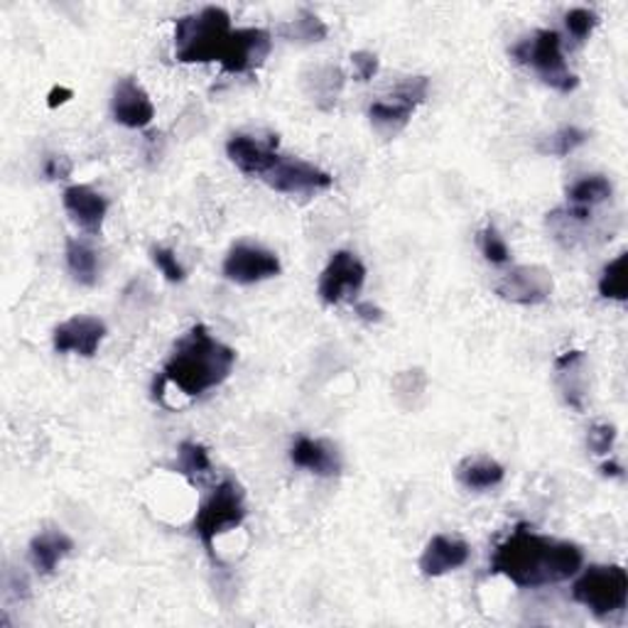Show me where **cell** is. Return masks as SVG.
<instances>
[{
  "label": "cell",
  "mask_w": 628,
  "mask_h": 628,
  "mask_svg": "<svg viewBox=\"0 0 628 628\" xmlns=\"http://www.w3.org/2000/svg\"><path fill=\"white\" fill-rule=\"evenodd\" d=\"M572 599L599 621L621 614L628 601V572L621 565H591L575 579Z\"/></svg>",
  "instance_id": "obj_5"
},
{
  "label": "cell",
  "mask_w": 628,
  "mask_h": 628,
  "mask_svg": "<svg viewBox=\"0 0 628 628\" xmlns=\"http://www.w3.org/2000/svg\"><path fill=\"white\" fill-rule=\"evenodd\" d=\"M260 180H263L272 192L300 199H310L335 185V177L329 172L319 170L305 160L282 156H278V160L270 165V170L260 177Z\"/></svg>",
  "instance_id": "obj_8"
},
{
  "label": "cell",
  "mask_w": 628,
  "mask_h": 628,
  "mask_svg": "<svg viewBox=\"0 0 628 628\" xmlns=\"http://www.w3.org/2000/svg\"><path fill=\"white\" fill-rule=\"evenodd\" d=\"M278 34H280V38L290 40V42L310 44V42H322L329 34V28H327V22L322 18L312 13V10L305 8V10H300L295 20L282 22V26L278 28Z\"/></svg>",
  "instance_id": "obj_23"
},
{
  "label": "cell",
  "mask_w": 628,
  "mask_h": 628,
  "mask_svg": "<svg viewBox=\"0 0 628 628\" xmlns=\"http://www.w3.org/2000/svg\"><path fill=\"white\" fill-rule=\"evenodd\" d=\"M621 467L616 465V461H607V465H601V474L604 477H621Z\"/></svg>",
  "instance_id": "obj_36"
},
{
  "label": "cell",
  "mask_w": 628,
  "mask_h": 628,
  "mask_svg": "<svg viewBox=\"0 0 628 628\" xmlns=\"http://www.w3.org/2000/svg\"><path fill=\"white\" fill-rule=\"evenodd\" d=\"M106 335H109V329H106L103 319L77 315L54 329L52 347L59 353H79V357L91 359L99 351Z\"/></svg>",
  "instance_id": "obj_13"
},
{
  "label": "cell",
  "mask_w": 628,
  "mask_h": 628,
  "mask_svg": "<svg viewBox=\"0 0 628 628\" xmlns=\"http://www.w3.org/2000/svg\"><path fill=\"white\" fill-rule=\"evenodd\" d=\"M511 57L518 64L536 69L540 79L550 89L560 93H570L577 89L579 79L567 69L562 54V38L555 30H538L530 38L520 40L511 47Z\"/></svg>",
  "instance_id": "obj_6"
},
{
  "label": "cell",
  "mask_w": 628,
  "mask_h": 628,
  "mask_svg": "<svg viewBox=\"0 0 628 628\" xmlns=\"http://www.w3.org/2000/svg\"><path fill=\"white\" fill-rule=\"evenodd\" d=\"M614 187L604 175H591L585 177V180L575 182L570 189H567V201L570 207H582V209H595L597 205H604V201L611 199Z\"/></svg>",
  "instance_id": "obj_24"
},
{
  "label": "cell",
  "mask_w": 628,
  "mask_h": 628,
  "mask_svg": "<svg viewBox=\"0 0 628 628\" xmlns=\"http://www.w3.org/2000/svg\"><path fill=\"white\" fill-rule=\"evenodd\" d=\"M229 160L248 177H263L278 160V136L256 138L236 133L227 143Z\"/></svg>",
  "instance_id": "obj_15"
},
{
  "label": "cell",
  "mask_w": 628,
  "mask_h": 628,
  "mask_svg": "<svg viewBox=\"0 0 628 628\" xmlns=\"http://www.w3.org/2000/svg\"><path fill=\"white\" fill-rule=\"evenodd\" d=\"M42 172L47 180H67L69 175H72V160L64 158V156H47L44 165H42Z\"/></svg>",
  "instance_id": "obj_33"
},
{
  "label": "cell",
  "mask_w": 628,
  "mask_h": 628,
  "mask_svg": "<svg viewBox=\"0 0 628 628\" xmlns=\"http://www.w3.org/2000/svg\"><path fill=\"white\" fill-rule=\"evenodd\" d=\"M357 315L363 317L366 322H381V319H383V312L378 310V307H373L371 302H359L357 305Z\"/></svg>",
  "instance_id": "obj_35"
},
{
  "label": "cell",
  "mask_w": 628,
  "mask_h": 628,
  "mask_svg": "<svg viewBox=\"0 0 628 628\" xmlns=\"http://www.w3.org/2000/svg\"><path fill=\"white\" fill-rule=\"evenodd\" d=\"M506 477V469L491 457H467L457 465V481L469 491H486L499 486Z\"/></svg>",
  "instance_id": "obj_21"
},
{
  "label": "cell",
  "mask_w": 628,
  "mask_h": 628,
  "mask_svg": "<svg viewBox=\"0 0 628 628\" xmlns=\"http://www.w3.org/2000/svg\"><path fill=\"white\" fill-rule=\"evenodd\" d=\"M150 256H152V263H156L158 270L165 276V280H168V282H185L187 272H185L180 260H177L175 251H170V248L156 246L150 251Z\"/></svg>",
  "instance_id": "obj_30"
},
{
  "label": "cell",
  "mask_w": 628,
  "mask_h": 628,
  "mask_svg": "<svg viewBox=\"0 0 628 628\" xmlns=\"http://www.w3.org/2000/svg\"><path fill=\"white\" fill-rule=\"evenodd\" d=\"M471 557L469 542L452 536H435L420 555V572L422 577H442L452 570L465 567Z\"/></svg>",
  "instance_id": "obj_17"
},
{
  "label": "cell",
  "mask_w": 628,
  "mask_h": 628,
  "mask_svg": "<svg viewBox=\"0 0 628 628\" xmlns=\"http://www.w3.org/2000/svg\"><path fill=\"white\" fill-rule=\"evenodd\" d=\"M585 565L582 548L575 542L540 536L520 524L511 536L496 545L491 572L506 577L518 589H540L575 577Z\"/></svg>",
  "instance_id": "obj_1"
},
{
  "label": "cell",
  "mask_w": 628,
  "mask_h": 628,
  "mask_svg": "<svg viewBox=\"0 0 628 628\" xmlns=\"http://www.w3.org/2000/svg\"><path fill=\"white\" fill-rule=\"evenodd\" d=\"M272 50V34L263 28L231 30L219 64L229 74H251L263 67Z\"/></svg>",
  "instance_id": "obj_10"
},
{
  "label": "cell",
  "mask_w": 628,
  "mask_h": 628,
  "mask_svg": "<svg viewBox=\"0 0 628 628\" xmlns=\"http://www.w3.org/2000/svg\"><path fill=\"white\" fill-rule=\"evenodd\" d=\"M366 282V266L351 251L331 253L327 268L319 276V300L327 307L353 302Z\"/></svg>",
  "instance_id": "obj_9"
},
{
  "label": "cell",
  "mask_w": 628,
  "mask_h": 628,
  "mask_svg": "<svg viewBox=\"0 0 628 628\" xmlns=\"http://www.w3.org/2000/svg\"><path fill=\"white\" fill-rule=\"evenodd\" d=\"M430 79L428 77H410L398 84L390 93L388 101H373L369 109V121L381 138H396L402 128L410 123L415 109L428 99Z\"/></svg>",
  "instance_id": "obj_7"
},
{
  "label": "cell",
  "mask_w": 628,
  "mask_h": 628,
  "mask_svg": "<svg viewBox=\"0 0 628 628\" xmlns=\"http://www.w3.org/2000/svg\"><path fill=\"white\" fill-rule=\"evenodd\" d=\"M351 64H353V72H357L359 81H371L378 74V67H381V62H378V57L373 52H369V50L353 52L351 54Z\"/></svg>",
  "instance_id": "obj_32"
},
{
  "label": "cell",
  "mask_w": 628,
  "mask_h": 628,
  "mask_svg": "<svg viewBox=\"0 0 628 628\" xmlns=\"http://www.w3.org/2000/svg\"><path fill=\"white\" fill-rule=\"evenodd\" d=\"M231 34V16L219 6H207L199 13L175 22V57L182 64L219 62Z\"/></svg>",
  "instance_id": "obj_3"
},
{
  "label": "cell",
  "mask_w": 628,
  "mask_h": 628,
  "mask_svg": "<svg viewBox=\"0 0 628 628\" xmlns=\"http://www.w3.org/2000/svg\"><path fill=\"white\" fill-rule=\"evenodd\" d=\"M555 290L552 272L542 266H514L496 282V295L514 305H542Z\"/></svg>",
  "instance_id": "obj_12"
},
{
  "label": "cell",
  "mask_w": 628,
  "mask_h": 628,
  "mask_svg": "<svg viewBox=\"0 0 628 628\" xmlns=\"http://www.w3.org/2000/svg\"><path fill=\"white\" fill-rule=\"evenodd\" d=\"M585 351H567L562 357L555 359V371H557V383L565 396V402L575 410L585 408Z\"/></svg>",
  "instance_id": "obj_20"
},
{
  "label": "cell",
  "mask_w": 628,
  "mask_h": 628,
  "mask_svg": "<svg viewBox=\"0 0 628 628\" xmlns=\"http://www.w3.org/2000/svg\"><path fill=\"white\" fill-rule=\"evenodd\" d=\"M113 121L126 128H148L156 118V106H152L148 91L138 84L133 77H126L116 84L111 97Z\"/></svg>",
  "instance_id": "obj_14"
},
{
  "label": "cell",
  "mask_w": 628,
  "mask_h": 628,
  "mask_svg": "<svg viewBox=\"0 0 628 628\" xmlns=\"http://www.w3.org/2000/svg\"><path fill=\"white\" fill-rule=\"evenodd\" d=\"M479 246H481V253L484 258L489 260L491 266H504L511 260V248L504 241V236L499 233V229L489 223L481 233H479Z\"/></svg>",
  "instance_id": "obj_28"
},
{
  "label": "cell",
  "mask_w": 628,
  "mask_h": 628,
  "mask_svg": "<svg viewBox=\"0 0 628 628\" xmlns=\"http://www.w3.org/2000/svg\"><path fill=\"white\" fill-rule=\"evenodd\" d=\"M599 295L607 300L626 302L628 286H626V253L616 256L611 263L604 268L599 278Z\"/></svg>",
  "instance_id": "obj_27"
},
{
  "label": "cell",
  "mask_w": 628,
  "mask_h": 628,
  "mask_svg": "<svg viewBox=\"0 0 628 628\" xmlns=\"http://www.w3.org/2000/svg\"><path fill=\"white\" fill-rule=\"evenodd\" d=\"M616 442V428L609 422H597L589 428L587 435V447L591 449V455L597 457H607Z\"/></svg>",
  "instance_id": "obj_31"
},
{
  "label": "cell",
  "mask_w": 628,
  "mask_h": 628,
  "mask_svg": "<svg viewBox=\"0 0 628 628\" xmlns=\"http://www.w3.org/2000/svg\"><path fill=\"white\" fill-rule=\"evenodd\" d=\"M236 351L211 337L205 325H195L175 343L165 361L158 383H170L187 398H199L207 390L221 386L233 371Z\"/></svg>",
  "instance_id": "obj_2"
},
{
  "label": "cell",
  "mask_w": 628,
  "mask_h": 628,
  "mask_svg": "<svg viewBox=\"0 0 628 628\" xmlns=\"http://www.w3.org/2000/svg\"><path fill=\"white\" fill-rule=\"evenodd\" d=\"M62 205L67 215L81 231L91 236H99L103 231L106 215H109V199H106L97 189L89 185H72L64 189Z\"/></svg>",
  "instance_id": "obj_16"
},
{
  "label": "cell",
  "mask_w": 628,
  "mask_h": 628,
  "mask_svg": "<svg viewBox=\"0 0 628 628\" xmlns=\"http://www.w3.org/2000/svg\"><path fill=\"white\" fill-rule=\"evenodd\" d=\"M290 461L295 467L317 474V477H337L341 471V455L329 440H312L300 435L290 447Z\"/></svg>",
  "instance_id": "obj_18"
},
{
  "label": "cell",
  "mask_w": 628,
  "mask_h": 628,
  "mask_svg": "<svg viewBox=\"0 0 628 628\" xmlns=\"http://www.w3.org/2000/svg\"><path fill=\"white\" fill-rule=\"evenodd\" d=\"M72 550L74 540L69 538L64 530L47 528L30 540V562L34 570L47 577L57 570V565L62 562L64 557L72 555Z\"/></svg>",
  "instance_id": "obj_19"
},
{
  "label": "cell",
  "mask_w": 628,
  "mask_h": 628,
  "mask_svg": "<svg viewBox=\"0 0 628 628\" xmlns=\"http://www.w3.org/2000/svg\"><path fill=\"white\" fill-rule=\"evenodd\" d=\"M177 471L187 477L189 484H199L205 477L211 474V459L205 445L187 440L177 449Z\"/></svg>",
  "instance_id": "obj_25"
},
{
  "label": "cell",
  "mask_w": 628,
  "mask_h": 628,
  "mask_svg": "<svg viewBox=\"0 0 628 628\" xmlns=\"http://www.w3.org/2000/svg\"><path fill=\"white\" fill-rule=\"evenodd\" d=\"M69 99H74V91H72V89H67V87H52L50 97H47V106H50V109H57V106L67 103Z\"/></svg>",
  "instance_id": "obj_34"
},
{
  "label": "cell",
  "mask_w": 628,
  "mask_h": 628,
  "mask_svg": "<svg viewBox=\"0 0 628 628\" xmlns=\"http://www.w3.org/2000/svg\"><path fill=\"white\" fill-rule=\"evenodd\" d=\"M565 26H567V32L572 34V40L582 44L589 38V34L595 32V28L599 26V16L595 13V10L575 8L565 16Z\"/></svg>",
  "instance_id": "obj_29"
},
{
  "label": "cell",
  "mask_w": 628,
  "mask_h": 628,
  "mask_svg": "<svg viewBox=\"0 0 628 628\" xmlns=\"http://www.w3.org/2000/svg\"><path fill=\"white\" fill-rule=\"evenodd\" d=\"M223 278L236 282V286H256L280 276V258L253 243H236L223 258Z\"/></svg>",
  "instance_id": "obj_11"
},
{
  "label": "cell",
  "mask_w": 628,
  "mask_h": 628,
  "mask_svg": "<svg viewBox=\"0 0 628 628\" xmlns=\"http://www.w3.org/2000/svg\"><path fill=\"white\" fill-rule=\"evenodd\" d=\"M67 268L79 286H97L99 280V256L81 239H67Z\"/></svg>",
  "instance_id": "obj_22"
},
{
  "label": "cell",
  "mask_w": 628,
  "mask_h": 628,
  "mask_svg": "<svg viewBox=\"0 0 628 628\" xmlns=\"http://www.w3.org/2000/svg\"><path fill=\"white\" fill-rule=\"evenodd\" d=\"M246 520V491L243 486L236 479H223L217 484V489L211 491L201 506L197 508L195 516V532L199 536L201 545H205L209 557L219 562L217 557V538L223 532L241 528Z\"/></svg>",
  "instance_id": "obj_4"
},
{
  "label": "cell",
  "mask_w": 628,
  "mask_h": 628,
  "mask_svg": "<svg viewBox=\"0 0 628 628\" xmlns=\"http://www.w3.org/2000/svg\"><path fill=\"white\" fill-rule=\"evenodd\" d=\"M589 133L577 126H562L560 130H555L550 138H545V143L538 148L542 156H555V158H567L570 152H575L579 146L587 143Z\"/></svg>",
  "instance_id": "obj_26"
}]
</instances>
